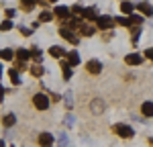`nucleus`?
I'll use <instances>...</instances> for the list:
<instances>
[{
    "label": "nucleus",
    "instance_id": "nucleus-29",
    "mask_svg": "<svg viewBox=\"0 0 153 147\" xmlns=\"http://www.w3.org/2000/svg\"><path fill=\"white\" fill-rule=\"evenodd\" d=\"M19 31H21V35H25V37H31V35H33V29H27V27H23V24L19 27Z\"/></svg>",
    "mask_w": 153,
    "mask_h": 147
},
{
    "label": "nucleus",
    "instance_id": "nucleus-26",
    "mask_svg": "<svg viewBox=\"0 0 153 147\" xmlns=\"http://www.w3.org/2000/svg\"><path fill=\"white\" fill-rule=\"evenodd\" d=\"M114 23L120 24V27H131V21L127 19V16H117V19H114Z\"/></svg>",
    "mask_w": 153,
    "mask_h": 147
},
{
    "label": "nucleus",
    "instance_id": "nucleus-23",
    "mask_svg": "<svg viewBox=\"0 0 153 147\" xmlns=\"http://www.w3.org/2000/svg\"><path fill=\"white\" fill-rule=\"evenodd\" d=\"M43 72H45V70L41 68V63H37V65H33V68H31V74H33L35 78H41V76H43Z\"/></svg>",
    "mask_w": 153,
    "mask_h": 147
},
{
    "label": "nucleus",
    "instance_id": "nucleus-13",
    "mask_svg": "<svg viewBox=\"0 0 153 147\" xmlns=\"http://www.w3.org/2000/svg\"><path fill=\"white\" fill-rule=\"evenodd\" d=\"M49 55L51 57H63L65 55V49L59 47V45H53V47H49Z\"/></svg>",
    "mask_w": 153,
    "mask_h": 147
},
{
    "label": "nucleus",
    "instance_id": "nucleus-31",
    "mask_svg": "<svg viewBox=\"0 0 153 147\" xmlns=\"http://www.w3.org/2000/svg\"><path fill=\"white\" fill-rule=\"evenodd\" d=\"M4 16H6V19H12V16H14V8H8V10L4 12Z\"/></svg>",
    "mask_w": 153,
    "mask_h": 147
},
{
    "label": "nucleus",
    "instance_id": "nucleus-18",
    "mask_svg": "<svg viewBox=\"0 0 153 147\" xmlns=\"http://www.w3.org/2000/svg\"><path fill=\"white\" fill-rule=\"evenodd\" d=\"M14 55L19 57V61H27L29 57H31V51H29V49H16Z\"/></svg>",
    "mask_w": 153,
    "mask_h": 147
},
{
    "label": "nucleus",
    "instance_id": "nucleus-8",
    "mask_svg": "<svg viewBox=\"0 0 153 147\" xmlns=\"http://www.w3.org/2000/svg\"><path fill=\"white\" fill-rule=\"evenodd\" d=\"M137 10L143 12L145 16H153V6L149 2H139V4H137Z\"/></svg>",
    "mask_w": 153,
    "mask_h": 147
},
{
    "label": "nucleus",
    "instance_id": "nucleus-35",
    "mask_svg": "<svg viewBox=\"0 0 153 147\" xmlns=\"http://www.w3.org/2000/svg\"><path fill=\"white\" fill-rule=\"evenodd\" d=\"M49 2H55V0H49Z\"/></svg>",
    "mask_w": 153,
    "mask_h": 147
},
{
    "label": "nucleus",
    "instance_id": "nucleus-21",
    "mask_svg": "<svg viewBox=\"0 0 153 147\" xmlns=\"http://www.w3.org/2000/svg\"><path fill=\"white\" fill-rule=\"evenodd\" d=\"M37 4V0H21V8H23V10H33V6H35Z\"/></svg>",
    "mask_w": 153,
    "mask_h": 147
},
{
    "label": "nucleus",
    "instance_id": "nucleus-17",
    "mask_svg": "<svg viewBox=\"0 0 153 147\" xmlns=\"http://www.w3.org/2000/svg\"><path fill=\"white\" fill-rule=\"evenodd\" d=\"M12 57H14V51L8 47H4V49H0V59H6V61H10Z\"/></svg>",
    "mask_w": 153,
    "mask_h": 147
},
{
    "label": "nucleus",
    "instance_id": "nucleus-9",
    "mask_svg": "<svg viewBox=\"0 0 153 147\" xmlns=\"http://www.w3.org/2000/svg\"><path fill=\"white\" fill-rule=\"evenodd\" d=\"M96 21H98V27H100V29H110V27L114 24V21H112L110 16H106V14L104 16H98Z\"/></svg>",
    "mask_w": 153,
    "mask_h": 147
},
{
    "label": "nucleus",
    "instance_id": "nucleus-32",
    "mask_svg": "<svg viewBox=\"0 0 153 147\" xmlns=\"http://www.w3.org/2000/svg\"><path fill=\"white\" fill-rule=\"evenodd\" d=\"M4 94H6V90H4V86L0 84V102H2V100H4Z\"/></svg>",
    "mask_w": 153,
    "mask_h": 147
},
{
    "label": "nucleus",
    "instance_id": "nucleus-24",
    "mask_svg": "<svg viewBox=\"0 0 153 147\" xmlns=\"http://www.w3.org/2000/svg\"><path fill=\"white\" fill-rule=\"evenodd\" d=\"M8 76H10V80H12V84H14V86L21 84V78H19V72H16V70H10Z\"/></svg>",
    "mask_w": 153,
    "mask_h": 147
},
{
    "label": "nucleus",
    "instance_id": "nucleus-28",
    "mask_svg": "<svg viewBox=\"0 0 153 147\" xmlns=\"http://www.w3.org/2000/svg\"><path fill=\"white\" fill-rule=\"evenodd\" d=\"M10 29H12V21L10 19H4L2 24H0V31H10Z\"/></svg>",
    "mask_w": 153,
    "mask_h": 147
},
{
    "label": "nucleus",
    "instance_id": "nucleus-15",
    "mask_svg": "<svg viewBox=\"0 0 153 147\" xmlns=\"http://www.w3.org/2000/svg\"><path fill=\"white\" fill-rule=\"evenodd\" d=\"M135 10V6H133V2L129 0H125V2H120V12H125V14H133Z\"/></svg>",
    "mask_w": 153,
    "mask_h": 147
},
{
    "label": "nucleus",
    "instance_id": "nucleus-12",
    "mask_svg": "<svg viewBox=\"0 0 153 147\" xmlns=\"http://www.w3.org/2000/svg\"><path fill=\"white\" fill-rule=\"evenodd\" d=\"M65 55H68V63H70L71 68L80 63V55H78V51H76V49H71L70 53H65Z\"/></svg>",
    "mask_w": 153,
    "mask_h": 147
},
{
    "label": "nucleus",
    "instance_id": "nucleus-10",
    "mask_svg": "<svg viewBox=\"0 0 153 147\" xmlns=\"http://www.w3.org/2000/svg\"><path fill=\"white\" fill-rule=\"evenodd\" d=\"M76 31H80V35H82V37H92V35H94V29H92V27H88V24H84V23L78 24V29H76Z\"/></svg>",
    "mask_w": 153,
    "mask_h": 147
},
{
    "label": "nucleus",
    "instance_id": "nucleus-3",
    "mask_svg": "<svg viewBox=\"0 0 153 147\" xmlns=\"http://www.w3.org/2000/svg\"><path fill=\"white\" fill-rule=\"evenodd\" d=\"M53 135L47 133V131H43V133H39V137H37V143H39V147H51L53 145Z\"/></svg>",
    "mask_w": 153,
    "mask_h": 147
},
{
    "label": "nucleus",
    "instance_id": "nucleus-7",
    "mask_svg": "<svg viewBox=\"0 0 153 147\" xmlns=\"http://www.w3.org/2000/svg\"><path fill=\"white\" fill-rule=\"evenodd\" d=\"M141 61H143V57L139 53H129V55L125 57V63H127V65H141Z\"/></svg>",
    "mask_w": 153,
    "mask_h": 147
},
{
    "label": "nucleus",
    "instance_id": "nucleus-34",
    "mask_svg": "<svg viewBox=\"0 0 153 147\" xmlns=\"http://www.w3.org/2000/svg\"><path fill=\"white\" fill-rule=\"evenodd\" d=\"M0 78H2V63H0Z\"/></svg>",
    "mask_w": 153,
    "mask_h": 147
},
{
    "label": "nucleus",
    "instance_id": "nucleus-6",
    "mask_svg": "<svg viewBox=\"0 0 153 147\" xmlns=\"http://www.w3.org/2000/svg\"><path fill=\"white\" fill-rule=\"evenodd\" d=\"M53 16H57L61 21H68V19H70V8H68V6H55Z\"/></svg>",
    "mask_w": 153,
    "mask_h": 147
},
{
    "label": "nucleus",
    "instance_id": "nucleus-19",
    "mask_svg": "<svg viewBox=\"0 0 153 147\" xmlns=\"http://www.w3.org/2000/svg\"><path fill=\"white\" fill-rule=\"evenodd\" d=\"M61 70H63V80L68 82L71 78V65L68 63V61H61Z\"/></svg>",
    "mask_w": 153,
    "mask_h": 147
},
{
    "label": "nucleus",
    "instance_id": "nucleus-2",
    "mask_svg": "<svg viewBox=\"0 0 153 147\" xmlns=\"http://www.w3.org/2000/svg\"><path fill=\"white\" fill-rule=\"evenodd\" d=\"M112 131H114L118 137H125V139H131V137L135 135V131L131 129L129 125H114V127H112Z\"/></svg>",
    "mask_w": 153,
    "mask_h": 147
},
{
    "label": "nucleus",
    "instance_id": "nucleus-16",
    "mask_svg": "<svg viewBox=\"0 0 153 147\" xmlns=\"http://www.w3.org/2000/svg\"><path fill=\"white\" fill-rule=\"evenodd\" d=\"M14 122H16V117H14L12 112H8V114L2 117V125H4V127H12Z\"/></svg>",
    "mask_w": 153,
    "mask_h": 147
},
{
    "label": "nucleus",
    "instance_id": "nucleus-1",
    "mask_svg": "<svg viewBox=\"0 0 153 147\" xmlns=\"http://www.w3.org/2000/svg\"><path fill=\"white\" fill-rule=\"evenodd\" d=\"M33 104H35L37 110H47L49 108V98H47V94L37 92L35 96H33Z\"/></svg>",
    "mask_w": 153,
    "mask_h": 147
},
{
    "label": "nucleus",
    "instance_id": "nucleus-5",
    "mask_svg": "<svg viewBox=\"0 0 153 147\" xmlns=\"http://www.w3.org/2000/svg\"><path fill=\"white\" fill-rule=\"evenodd\" d=\"M59 35L63 37L65 41H70V43H74V45L78 43V37L74 35V31H71V29H68V27H61V29H59Z\"/></svg>",
    "mask_w": 153,
    "mask_h": 147
},
{
    "label": "nucleus",
    "instance_id": "nucleus-30",
    "mask_svg": "<svg viewBox=\"0 0 153 147\" xmlns=\"http://www.w3.org/2000/svg\"><path fill=\"white\" fill-rule=\"evenodd\" d=\"M145 57H147V59H151V61H153V47H149V49H147V51H145Z\"/></svg>",
    "mask_w": 153,
    "mask_h": 147
},
{
    "label": "nucleus",
    "instance_id": "nucleus-27",
    "mask_svg": "<svg viewBox=\"0 0 153 147\" xmlns=\"http://www.w3.org/2000/svg\"><path fill=\"white\" fill-rule=\"evenodd\" d=\"M131 35H133V43L139 41V35H141V29L139 27H131Z\"/></svg>",
    "mask_w": 153,
    "mask_h": 147
},
{
    "label": "nucleus",
    "instance_id": "nucleus-11",
    "mask_svg": "<svg viewBox=\"0 0 153 147\" xmlns=\"http://www.w3.org/2000/svg\"><path fill=\"white\" fill-rule=\"evenodd\" d=\"M141 114L143 117H153V102L151 100H147V102L141 104Z\"/></svg>",
    "mask_w": 153,
    "mask_h": 147
},
{
    "label": "nucleus",
    "instance_id": "nucleus-20",
    "mask_svg": "<svg viewBox=\"0 0 153 147\" xmlns=\"http://www.w3.org/2000/svg\"><path fill=\"white\" fill-rule=\"evenodd\" d=\"M82 19H86V21H94V19H98V16H96V10H94V8H84Z\"/></svg>",
    "mask_w": 153,
    "mask_h": 147
},
{
    "label": "nucleus",
    "instance_id": "nucleus-25",
    "mask_svg": "<svg viewBox=\"0 0 153 147\" xmlns=\"http://www.w3.org/2000/svg\"><path fill=\"white\" fill-rule=\"evenodd\" d=\"M51 19H53V14H51V12H47V10L39 14V23H49Z\"/></svg>",
    "mask_w": 153,
    "mask_h": 147
},
{
    "label": "nucleus",
    "instance_id": "nucleus-33",
    "mask_svg": "<svg viewBox=\"0 0 153 147\" xmlns=\"http://www.w3.org/2000/svg\"><path fill=\"white\" fill-rule=\"evenodd\" d=\"M0 147H6V143H4V141H2V139H0Z\"/></svg>",
    "mask_w": 153,
    "mask_h": 147
},
{
    "label": "nucleus",
    "instance_id": "nucleus-14",
    "mask_svg": "<svg viewBox=\"0 0 153 147\" xmlns=\"http://www.w3.org/2000/svg\"><path fill=\"white\" fill-rule=\"evenodd\" d=\"M102 110H104V100L96 98L94 102H92V112H94V114H100Z\"/></svg>",
    "mask_w": 153,
    "mask_h": 147
},
{
    "label": "nucleus",
    "instance_id": "nucleus-4",
    "mask_svg": "<svg viewBox=\"0 0 153 147\" xmlns=\"http://www.w3.org/2000/svg\"><path fill=\"white\" fill-rule=\"evenodd\" d=\"M86 72L88 74H94V76H98V74L102 72V63L98 59H90L88 63H86Z\"/></svg>",
    "mask_w": 153,
    "mask_h": 147
},
{
    "label": "nucleus",
    "instance_id": "nucleus-22",
    "mask_svg": "<svg viewBox=\"0 0 153 147\" xmlns=\"http://www.w3.org/2000/svg\"><path fill=\"white\" fill-rule=\"evenodd\" d=\"M31 57H33L37 63H41V49L37 47V45H33V47H31Z\"/></svg>",
    "mask_w": 153,
    "mask_h": 147
}]
</instances>
